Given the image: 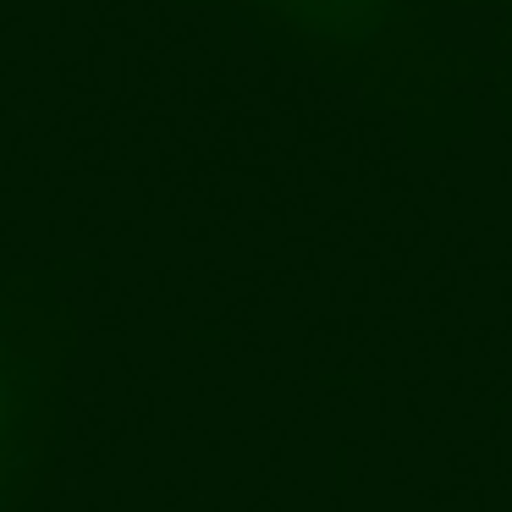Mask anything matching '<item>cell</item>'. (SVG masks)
<instances>
[{
	"label": "cell",
	"mask_w": 512,
	"mask_h": 512,
	"mask_svg": "<svg viewBox=\"0 0 512 512\" xmlns=\"http://www.w3.org/2000/svg\"><path fill=\"white\" fill-rule=\"evenodd\" d=\"M39 413H45V364L12 331V314L0 309V512H12L17 490L34 474Z\"/></svg>",
	"instance_id": "cell-1"
},
{
	"label": "cell",
	"mask_w": 512,
	"mask_h": 512,
	"mask_svg": "<svg viewBox=\"0 0 512 512\" xmlns=\"http://www.w3.org/2000/svg\"><path fill=\"white\" fill-rule=\"evenodd\" d=\"M303 39L331 50H375L397 23V0H265Z\"/></svg>",
	"instance_id": "cell-2"
}]
</instances>
